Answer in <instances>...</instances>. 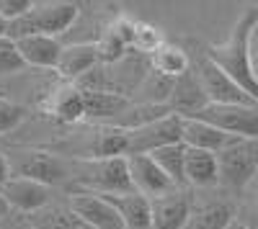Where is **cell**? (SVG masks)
<instances>
[{
    "label": "cell",
    "instance_id": "cell-12",
    "mask_svg": "<svg viewBox=\"0 0 258 229\" xmlns=\"http://www.w3.org/2000/svg\"><path fill=\"white\" fill-rule=\"evenodd\" d=\"M126 160H129V178H132L135 193L155 201V198H160V196L178 188V185L158 168V162L150 155H132Z\"/></svg>",
    "mask_w": 258,
    "mask_h": 229
},
{
    "label": "cell",
    "instance_id": "cell-18",
    "mask_svg": "<svg viewBox=\"0 0 258 229\" xmlns=\"http://www.w3.org/2000/svg\"><path fill=\"white\" fill-rule=\"evenodd\" d=\"M220 185V160L214 152L186 147V188L204 191Z\"/></svg>",
    "mask_w": 258,
    "mask_h": 229
},
{
    "label": "cell",
    "instance_id": "cell-13",
    "mask_svg": "<svg viewBox=\"0 0 258 229\" xmlns=\"http://www.w3.org/2000/svg\"><path fill=\"white\" fill-rule=\"evenodd\" d=\"M68 201L88 229H124V221L119 211L109 203V198H103L98 193L75 191V193H68Z\"/></svg>",
    "mask_w": 258,
    "mask_h": 229
},
{
    "label": "cell",
    "instance_id": "cell-2",
    "mask_svg": "<svg viewBox=\"0 0 258 229\" xmlns=\"http://www.w3.org/2000/svg\"><path fill=\"white\" fill-rule=\"evenodd\" d=\"M83 6L70 0H34L26 16L8 26V39L18 41L26 36H57L64 39L78 24Z\"/></svg>",
    "mask_w": 258,
    "mask_h": 229
},
{
    "label": "cell",
    "instance_id": "cell-5",
    "mask_svg": "<svg viewBox=\"0 0 258 229\" xmlns=\"http://www.w3.org/2000/svg\"><path fill=\"white\" fill-rule=\"evenodd\" d=\"M238 203L240 196L220 188V185L191 191V214L186 229H230L238 221Z\"/></svg>",
    "mask_w": 258,
    "mask_h": 229
},
{
    "label": "cell",
    "instance_id": "cell-20",
    "mask_svg": "<svg viewBox=\"0 0 258 229\" xmlns=\"http://www.w3.org/2000/svg\"><path fill=\"white\" fill-rule=\"evenodd\" d=\"M119 211L124 229H153V201L140 193H119V196H103Z\"/></svg>",
    "mask_w": 258,
    "mask_h": 229
},
{
    "label": "cell",
    "instance_id": "cell-21",
    "mask_svg": "<svg viewBox=\"0 0 258 229\" xmlns=\"http://www.w3.org/2000/svg\"><path fill=\"white\" fill-rule=\"evenodd\" d=\"M34 229H88L83 224V219L73 211V206L68 201V193L57 196L49 206H44L41 211L26 216Z\"/></svg>",
    "mask_w": 258,
    "mask_h": 229
},
{
    "label": "cell",
    "instance_id": "cell-24",
    "mask_svg": "<svg viewBox=\"0 0 258 229\" xmlns=\"http://www.w3.org/2000/svg\"><path fill=\"white\" fill-rule=\"evenodd\" d=\"M165 44L163 31L155 24H147V21H137V31H135V41H132V49L142 57H153L160 47Z\"/></svg>",
    "mask_w": 258,
    "mask_h": 229
},
{
    "label": "cell",
    "instance_id": "cell-25",
    "mask_svg": "<svg viewBox=\"0 0 258 229\" xmlns=\"http://www.w3.org/2000/svg\"><path fill=\"white\" fill-rule=\"evenodd\" d=\"M24 70H26V62L18 52V44L8 36H0V80L13 77Z\"/></svg>",
    "mask_w": 258,
    "mask_h": 229
},
{
    "label": "cell",
    "instance_id": "cell-31",
    "mask_svg": "<svg viewBox=\"0 0 258 229\" xmlns=\"http://www.w3.org/2000/svg\"><path fill=\"white\" fill-rule=\"evenodd\" d=\"M11 175H13V170H11V162H8V155L0 150V188L11 180Z\"/></svg>",
    "mask_w": 258,
    "mask_h": 229
},
{
    "label": "cell",
    "instance_id": "cell-36",
    "mask_svg": "<svg viewBox=\"0 0 258 229\" xmlns=\"http://www.w3.org/2000/svg\"><path fill=\"white\" fill-rule=\"evenodd\" d=\"M253 8H255V11H258V3H253Z\"/></svg>",
    "mask_w": 258,
    "mask_h": 229
},
{
    "label": "cell",
    "instance_id": "cell-26",
    "mask_svg": "<svg viewBox=\"0 0 258 229\" xmlns=\"http://www.w3.org/2000/svg\"><path fill=\"white\" fill-rule=\"evenodd\" d=\"M238 224L243 229H258V201H253L248 196H240V203H238Z\"/></svg>",
    "mask_w": 258,
    "mask_h": 229
},
{
    "label": "cell",
    "instance_id": "cell-34",
    "mask_svg": "<svg viewBox=\"0 0 258 229\" xmlns=\"http://www.w3.org/2000/svg\"><path fill=\"white\" fill-rule=\"evenodd\" d=\"M0 36H8V21L0 16Z\"/></svg>",
    "mask_w": 258,
    "mask_h": 229
},
{
    "label": "cell",
    "instance_id": "cell-14",
    "mask_svg": "<svg viewBox=\"0 0 258 229\" xmlns=\"http://www.w3.org/2000/svg\"><path fill=\"white\" fill-rule=\"evenodd\" d=\"M191 214V188H176L153 201V229H186Z\"/></svg>",
    "mask_w": 258,
    "mask_h": 229
},
{
    "label": "cell",
    "instance_id": "cell-33",
    "mask_svg": "<svg viewBox=\"0 0 258 229\" xmlns=\"http://www.w3.org/2000/svg\"><path fill=\"white\" fill-rule=\"evenodd\" d=\"M11 214V209H8V203L3 201V198H0V219H3V216H8Z\"/></svg>",
    "mask_w": 258,
    "mask_h": 229
},
{
    "label": "cell",
    "instance_id": "cell-23",
    "mask_svg": "<svg viewBox=\"0 0 258 229\" xmlns=\"http://www.w3.org/2000/svg\"><path fill=\"white\" fill-rule=\"evenodd\" d=\"M158 162V168L173 180L178 188H186V144L183 142H176V144H165V147L150 152Z\"/></svg>",
    "mask_w": 258,
    "mask_h": 229
},
{
    "label": "cell",
    "instance_id": "cell-30",
    "mask_svg": "<svg viewBox=\"0 0 258 229\" xmlns=\"http://www.w3.org/2000/svg\"><path fill=\"white\" fill-rule=\"evenodd\" d=\"M250 67H253V75L258 80V24L250 31Z\"/></svg>",
    "mask_w": 258,
    "mask_h": 229
},
{
    "label": "cell",
    "instance_id": "cell-17",
    "mask_svg": "<svg viewBox=\"0 0 258 229\" xmlns=\"http://www.w3.org/2000/svg\"><path fill=\"white\" fill-rule=\"evenodd\" d=\"M16 44L26 67L34 70H57L59 57L64 52V41L57 36H26V39H18Z\"/></svg>",
    "mask_w": 258,
    "mask_h": 229
},
{
    "label": "cell",
    "instance_id": "cell-1",
    "mask_svg": "<svg viewBox=\"0 0 258 229\" xmlns=\"http://www.w3.org/2000/svg\"><path fill=\"white\" fill-rule=\"evenodd\" d=\"M255 24H258V11L253 6H245L238 21L232 24L227 39L220 41V44H209L204 49V54L227 77L238 82L253 100H258V80L250 67V31Z\"/></svg>",
    "mask_w": 258,
    "mask_h": 229
},
{
    "label": "cell",
    "instance_id": "cell-3",
    "mask_svg": "<svg viewBox=\"0 0 258 229\" xmlns=\"http://www.w3.org/2000/svg\"><path fill=\"white\" fill-rule=\"evenodd\" d=\"M98 193V196H119L132 193L129 178V160L109 157V160H73V183L64 193Z\"/></svg>",
    "mask_w": 258,
    "mask_h": 229
},
{
    "label": "cell",
    "instance_id": "cell-10",
    "mask_svg": "<svg viewBox=\"0 0 258 229\" xmlns=\"http://www.w3.org/2000/svg\"><path fill=\"white\" fill-rule=\"evenodd\" d=\"M212 127L238 139H258V103H235V106H207L199 116Z\"/></svg>",
    "mask_w": 258,
    "mask_h": 229
},
{
    "label": "cell",
    "instance_id": "cell-11",
    "mask_svg": "<svg viewBox=\"0 0 258 229\" xmlns=\"http://www.w3.org/2000/svg\"><path fill=\"white\" fill-rule=\"evenodd\" d=\"M126 142H129V150L126 157L132 155H150L165 144H176L183 142V119L181 116H165L160 121H153L142 129L135 132H126Z\"/></svg>",
    "mask_w": 258,
    "mask_h": 229
},
{
    "label": "cell",
    "instance_id": "cell-16",
    "mask_svg": "<svg viewBox=\"0 0 258 229\" xmlns=\"http://www.w3.org/2000/svg\"><path fill=\"white\" fill-rule=\"evenodd\" d=\"M98 65H103L98 44H64V52L54 72L64 82H78L88 72H93Z\"/></svg>",
    "mask_w": 258,
    "mask_h": 229
},
{
    "label": "cell",
    "instance_id": "cell-22",
    "mask_svg": "<svg viewBox=\"0 0 258 229\" xmlns=\"http://www.w3.org/2000/svg\"><path fill=\"white\" fill-rule=\"evenodd\" d=\"M150 67H153L158 75H163V77L178 80V77H183V75H188L194 70V57L181 44H170V41H165V44L150 57Z\"/></svg>",
    "mask_w": 258,
    "mask_h": 229
},
{
    "label": "cell",
    "instance_id": "cell-29",
    "mask_svg": "<svg viewBox=\"0 0 258 229\" xmlns=\"http://www.w3.org/2000/svg\"><path fill=\"white\" fill-rule=\"evenodd\" d=\"M0 229H34L31 226V221L24 216V214H8V216H3L0 219Z\"/></svg>",
    "mask_w": 258,
    "mask_h": 229
},
{
    "label": "cell",
    "instance_id": "cell-15",
    "mask_svg": "<svg viewBox=\"0 0 258 229\" xmlns=\"http://www.w3.org/2000/svg\"><path fill=\"white\" fill-rule=\"evenodd\" d=\"M209 106V98L202 88V80L197 72H188L183 77L176 80V85H173V93H170V100H168V108L173 111L176 116L181 119H194V116H199L204 108Z\"/></svg>",
    "mask_w": 258,
    "mask_h": 229
},
{
    "label": "cell",
    "instance_id": "cell-4",
    "mask_svg": "<svg viewBox=\"0 0 258 229\" xmlns=\"http://www.w3.org/2000/svg\"><path fill=\"white\" fill-rule=\"evenodd\" d=\"M8 162L13 175L31 178L44 185H52L57 191H68L73 183V160L62 157L52 150H39V147H11Z\"/></svg>",
    "mask_w": 258,
    "mask_h": 229
},
{
    "label": "cell",
    "instance_id": "cell-8",
    "mask_svg": "<svg viewBox=\"0 0 258 229\" xmlns=\"http://www.w3.org/2000/svg\"><path fill=\"white\" fill-rule=\"evenodd\" d=\"M41 111L54 119L62 127H83L88 121V106H85V93L75 82L59 80L54 88H49L41 100Z\"/></svg>",
    "mask_w": 258,
    "mask_h": 229
},
{
    "label": "cell",
    "instance_id": "cell-6",
    "mask_svg": "<svg viewBox=\"0 0 258 229\" xmlns=\"http://www.w3.org/2000/svg\"><path fill=\"white\" fill-rule=\"evenodd\" d=\"M220 160V188L243 196L248 183L258 173V139H235L227 150L217 155Z\"/></svg>",
    "mask_w": 258,
    "mask_h": 229
},
{
    "label": "cell",
    "instance_id": "cell-28",
    "mask_svg": "<svg viewBox=\"0 0 258 229\" xmlns=\"http://www.w3.org/2000/svg\"><path fill=\"white\" fill-rule=\"evenodd\" d=\"M21 116H24V111H21L16 103H8L0 98V134H6L8 129H13L16 124L21 121Z\"/></svg>",
    "mask_w": 258,
    "mask_h": 229
},
{
    "label": "cell",
    "instance_id": "cell-9",
    "mask_svg": "<svg viewBox=\"0 0 258 229\" xmlns=\"http://www.w3.org/2000/svg\"><path fill=\"white\" fill-rule=\"evenodd\" d=\"M57 196H62V191L39 183V180H31V178H21V175H11V180L0 188V198L8 203V209L13 214H24V216L41 211Z\"/></svg>",
    "mask_w": 258,
    "mask_h": 229
},
{
    "label": "cell",
    "instance_id": "cell-27",
    "mask_svg": "<svg viewBox=\"0 0 258 229\" xmlns=\"http://www.w3.org/2000/svg\"><path fill=\"white\" fill-rule=\"evenodd\" d=\"M34 6V0H0V16L8 21V26L21 16H26Z\"/></svg>",
    "mask_w": 258,
    "mask_h": 229
},
{
    "label": "cell",
    "instance_id": "cell-35",
    "mask_svg": "<svg viewBox=\"0 0 258 229\" xmlns=\"http://www.w3.org/2000/svg\"><path fill=\"white\" fill-rule=\"evenodd\" d=\"M230 229H243V226H240V224H238V221H235V224H232V226H230Z\"/></svg>",
    "mask_w": 258,
    "mask_h": 229
},
{
    "label": "cell",
    "instance_id": "cell-32",
    "mask_svg": "<svg viewBox=\"0 0 258 229\" xmlns=\"http://www.w3.org/2000/svg\"><path fill=\"white\" fill-rule=\"evenodd\" d=\"M243 196H248V198H253V201H258V173L253 175V180L248 183V188H245V193Z\"/></svg>",
    "mask_w": 258,
    "mask_h": 229
},
{
    "label": "cell",
    "instance_id": "cell-7",
    "mask_svg": "<svg viewBox=\"0 0 258 229\" xmlns=\"http://www.w3.org/2000/svg\"><path fill=\"white\" fill-rule=\"evenodd\" d=\"M194 72L199 75L202 88L209 98V106H235V103H258L253 100L232 77H227L214 62L202 52L194 57Z\"/></svg>",
    "mask_w": 258,
    "mask_h": 229
},
{
    "label": "cell",
    "instance_id": "cell-19",
    "mask_svg": "<svg viewBox=\"0 0 258 229\" xmlns=\"http://www.w3.org/2000/svg\"><path fill=\"white\" fill-rule=\"evenodd\" d=\"M238 137H230L222 129L212 127V124L202 121V119H183V144L194 150H207L220 155L222 150H227L230 144Z\"/></svg>",
    "mask_w": 258,
    "mask_h": 229
}]
</instances>
